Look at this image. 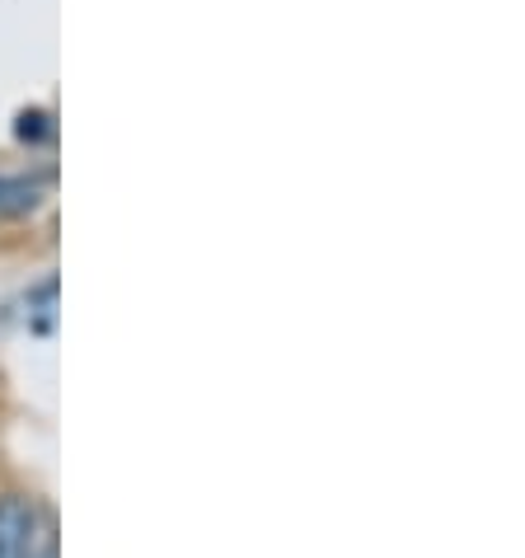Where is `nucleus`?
<instances>
[{
  "label": "nucleus",
  "instance_id": "3",
  "mask_svg": "<svg viewBox=\"0 0 525 558\" xmlns=\"http://www.w3.org/2000/svg\"><path fill=\"white\" fill-rule=\"evenodd\" d=\"M38 203V179H5L0 174V211H28Z\"/></svg>",
  "mask_w": 525,
  "mask_h": 558
},
{
  "label": "nucleus",
  "instance_id": "2",
  "mask_svg": "<svg viewBox=\"0 0 525 558\" xmlns=\"http://www.w3.org/2000/svg\"><path fill=\"white\" fill-rule=\"evenodd\" d=\"M52 136V113L48 108H20V113H14V142L20 146H42Z\"/></svg>",
  "mask_w": 525,
  "mask_h": 558
},
{
  "label": "nucleus",
  "instance_id": "1",
  "mask_svg": "<svg viewBox=\"0 0 525 558\" xmlns=\"http://www.w3.org/2000/svg\"><path fill=\"white\" fill-rule=\"evenodd\" d=\"M42 507L38 498H28V493H0V558H20L28 535H34V525L42 521Z\"/></svg>",
  "mask_w": 525,
  "mask_h": 558
}]
</instances>
